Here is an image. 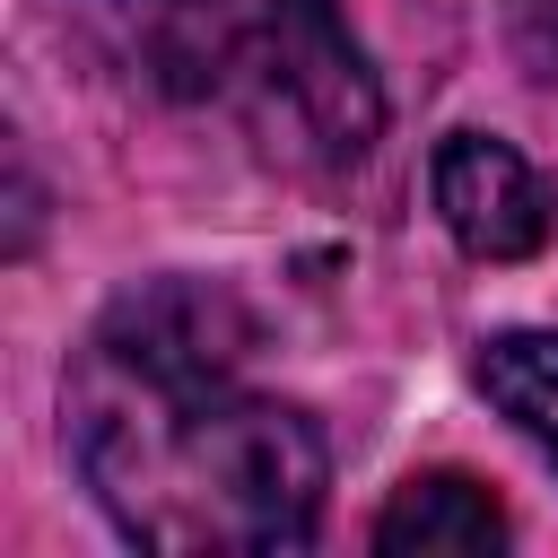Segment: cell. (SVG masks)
I'll list each match as a JSON object with an SVG mask.
<instances>
[{"instance_id": "6da1fadb", "label": "cell", "mask_w": 558, "mask_h": 558, "mask_svg": "<svg viewBox=\"0 0 558 558\" xmlns=\"http://www.w3.org/2000/svg\"><path fill=\"white\" fill-rule=\"evenodd\" d=\"M253 314L209 279L131 288L70 366V445L96 506L166 558L305 549L323 514V427L244 384Z\"/></svg>"}, {"instance_id": "7a4b0ae2", "label": "cell", "mask_w": 558, "mask_h": 558, "mask_svg": "<svg viewBox=\"0 0 558 558\" xmlns=\"http://www.w3.org/2000/svg\"><path fill=\"white\" fill-rule=\"evenodd\" d=\"M148 70L227 113L270 166L340 174L384 131V87L331 0H131Z\"/></svg>"}, {"instance_id": "3957f363", "label": "cell", "mask_w": 558, "mask_h": 558, "mask_svg": "<svg viewBox=\"0 0 558 558\" xmlns=\"http://www.w3.org/2000/svg\"><path fill=\"white\" fill-rule=\"evenodd\" d=\"M436 218L453 227V244L471 262H523L549 244V183L532 174V157L514 140L453 131L436 148Z\"/></svg>"}, {"instance_id": "277c9868", "label": "cell", "mask_w": 558, "mask_h": 558, "mask_svg": "<svg viewBox=\"0 0 558 558\" xmlns=\"http://www.w3.org/2000/svg\"><path fill=\"white\" fill-rule=\"evenodd\" d=\"M375 549L384 558H488L506 549V506L462 471H418L375 514Z\"/></svg>"}, {"instance_id": "5b68a950", "label": "cell", "mask_w": 558, "mask_h": 558, "mask_svg": "<svg viewBox=\"0 0 558 558\" xmlns=\"http://www.w3.org/2000/svg\"><path fill=\"white\" fill-rule=\"evenodd\" d=\"M471 375L558 471V331H497V340H480Z\"/></svg>"}]
</instances>
